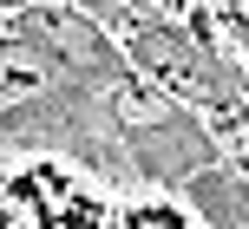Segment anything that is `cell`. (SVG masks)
<instances>
[{
    "label": "cell",
    "mask_w": 249,
    "mask_h": 229,
    "mask_svg": "<svg viewBox=\"0 0 249 229\" xmlns=\"http://www.w3.org/2000/svg\"><path fill=\"white\" fill-rule=\"evenodd\" d=\"M164 7H184V0H164Z\"/></svg>",
    "instance_id": "ba28073f"
},
{
    "label": "cell",
    "mask_w": 249,
    "mask_h": 229,
    "mask_svg": "<svg viewBox=\"0 0 249 229\" xmlns=\"http://www.w3.org/2000/svg\"><path fill=\"white\" fill-rule=\"evenodd\" d=\"M124 157H131V170L144 183H184V177H197V170L223 164V138H216L197 112H164V118H151V125L124 131Z\"/></svg>",
    "instance_id": "277c9868"
},
{
    "label": "cell",
    "mask_w": 249,
    "mask_h": 229,
    "mask_svg": "<svg viewBox=\"0 0 249 229\" xmlns=\"http://www.w3.org/2000/svg\"><path fill=\"white\" fill-rule=\"evenodd\" d=\"M66 7H72L79 20H92V26H99V20H112V13H124V0H66Z\"/></svg>",
    "instance_id": "52a82bcc"
},
{
    "label": "cell",
    "mask_w": 249,
    "mask_h": 229,
    "mask_svg": "<svg viewBox=\"0 0 249 229\" xmlns=\"http://www.w3.org/2000/svg\"><path fill=\"white\" fill-rule=\"evenodd\" d=\"M124 65L151 72L164 92L203 105V112H230V105H243V72H236V65H230L223 52H210V39H203V33L171 26V20H151V13H138V20H131Z\"/></svg>",
    "instance_id": "7a4b0ae2"
},
{
    "label": "cell",
    "mask_w": 249,
    "mask_h": 229,
    "mask_svg": "<svg viewBox=\"0 0 249 229\" xmlns=\"http://www.w3.org/2000/svg\"><path fill=\"white\" fill-rule=\"evenodd\" d=\"M243 46H249V33H243Z\"/></svg>",
    "instance_id": "9c48e42d"
},
{
    "label": "cell",
    "mask_w": 249,
    "mask_h": 229,
    "mask_svg": "<svg viewBox=\"0 0 249 229\" xmlns=\"http://www.w3.org/2000/svg\"><path fill=\"white\" fill-rule=\"evenodd\" d=\"M190 190V210H197L210 229H249V177L230 164H210L197 177H184Z\"/></svg>",
    "instance_id": "5b68a950"
},
{
    "label": "cell",
    "mask_w": 249,
    "mask_h": 229,
    "mask_svg": "<svg viewBox=\"0 0 249 229\" xmlns=\"http://www.w3.org/2000/svg\"><path fill=\"white\" fill-rule=\"evenodd\" d=\"M13 33L33 39L39 52H46L53 79H72V85H124L131 79V65H124V52L112 46V39L99 33L92 20H79V13H53V7H20L13 13Z\"/></svg>",
    "instance_id": "3957f363"
},
{
    "label": "cell",
    "mask_w": 249,
    "mask_h": 229,
    "mask_svg": "<svg viewBox=\"0 0 249 229\" xmlns=\"http://www.w3.org/2000/svg\"><path fill=\"white\" fill-rule=\"evenodd\" d=\"M223 131H230V144H236V157H243V177H249V105H230Z\"/></svg>",
    "instance_id": "8992f818"
},
{
    "label": "cell",
    "mask_w": 249,
    "mask_h": 229,
    "mask_svg": "<svg viewBox=\"0 0 249 229\" xmlns=\"http://www.w3.org/2000/svg\"><path fill=\"white\" fill-rule=\"evenodd\" d=\"M0 144H53L72 151L92 170H118V144H124V112L92 85H39L26 98L0 105Z\"/></svg>",
    "instance_id": "6da1fadb"
}]
</instances>
